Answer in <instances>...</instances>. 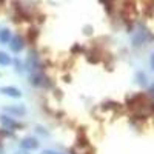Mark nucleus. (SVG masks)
I'll list each match as a JSON object with an SVG mask.
<instances>
[{
  "label": "nucleus",
  "instance_id": "f257e3e1",
  "mask_svg": "<svg viewBox=\"0 0 154 154\" xmlns=\"http://www.w3.org/2000/svg\"><path fill=\"white\" fill-rule=\"evenodd\" d=\"M9 48L12 53H20L22 48H23V40H22V37L20 35H14L9 40Z\"/></svg>",
  "mask_w": 154,
  "mask_h": 154
},
{
  "label": "nucleus",
  "instance_id": "f03ea898",
  "mask_svg": "<svg viewBox=\"0 0 154 154\" xmlns=\"http://www.w3.org/2000/svg\"><path fill=\"white\" fill-rule=\"evenodd\" d=\"M20 146L26 151V149H35L38 146V143H37V140L32 139V137H25L22 142H20Z\"/></svg>",
  "mask_w": 154,
  "mask_h": 154
},
{
  "label": "nucleus",
  "instance_id": "7ed1b4c3",
  "mask_svg": "<svg viewBox=\"0 0 154 154\" xmlns=\"http://www.w3.org/2000/svg\"><path fill=\"white\" fill-rule=\"evenodd\" d=\"M0 93L5 94V96H9V97H16V99L22 96V93L14 86H2L0 88Z\"/></svg>",
  "mask_w": 154,
  "mask_h": 154
},
{
  "label": "nucleus",
  "instance_id": "20e7f679",
  "mask_svg": "<svg viewBox=\"0 0 154 154\" xmlns=\"http://www.w3.org/2000/svg\"><path fill=\"white\" fill-rule=\"evenodd\" d=\"M9 40H11L9 29H2L0 31V43H9Z\"/></svg>",
  "mask_w": 154,
  "mask_h": 154
},
{
  "label": "nucleus",
  "instance_id": "39448f33",
  "mask_svg": "<svg viewBox=\"0 0 154 154\" xmlns=\"http://www.w3.org/2000/svg\"><path fill=\"white\" fill-rule=\"evenodd\" d=\"M0 120H2V123H3L5 126H8V128H16V126H17V123L12 120V119H8L6 116H2V117H0Z\"/></svg>",
  "mask_w": 154,
  "mask_h": 154
},
{
  "label": "nucleus",
  "instance_id": "423d86ee",
  "mask_svg": "<svg viewBox=\"0 0 154 154\" xmlns=\"http://www.w3.org/2000/svg\"><path fill=\"white\" fill-rule=\"evenodd\" d=\"M9 63H11V57L6 53H2V51H0V65L6 66V65H9Z\"/></svg>",
  "mask_w": 154,
  "mask_h": 154
},
{
  "label": "nucleus",
  "instance_id": "0eeeda50",
  "mask_svg": "<svg viewBox=\"0 0 154 154\" xmlns=\"http://www.w3.org/2000/svg\"><path fill=\"white\" fill-rule=\"evenodd\" d=\"M42 154H59V152H56V151H49V149H48V151H43Z\"/></svg>",
  "mask_w": 154,
  "mask_h": 154
},
{
  "label": "nucleus",
  "instance_id": "6e6552de",
  "mask_svg": "<svg viewBox=\"0 0 154 154\" xmlns=\"http://www.w3.org/2000/svg\"><path fill=\"white\" fill-rule=\"evenodd\" d=\"M14 154H28L26 151H17V152H14Z\"/></svg>",
  "mask_w": 154,
  "mask_h": 154
},
{
  "label": "nucleus",
  "instance_id": "1a4fd4ad",
  "mask_svg": "<svg viewBox=\"0 0 154 154\" xmlns=\"http://www.w3.org/2000/svg\"><path fill=\"white\" fill-rule=\"evenodd\" d=\"M151 93L154 94V83H152V86H151Z\"/></svg>",
  "mask_w": 154,
  "mask_h": 154
}]
</instances>
